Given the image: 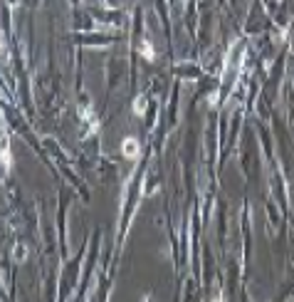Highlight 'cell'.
<instances>
[{
  "instance_id": "cell-1",
  "label": "cell",
  "mask_w": 294,
  "mask_h": 302,
  "mask_svg": "<svg viewBox=\"0 0 294 302\" xmlns=\"http://www.w3.org/2000/svg\"><path fill=\"white\" fill-rule=\"evenodd\" d=\"M121 149H124V154L129 158H136V156H139V142H136V139H131V136H129V139H124Z\"/></svg>"
},
{
  "instance_id": "cell-2",
  "label": "cell",
  "mask_w": 294,
  "mask_h": 302,
  "mask_svg": "<svg viewBox=\"0 0 294 302\" xmlns=\"http://www.w3.org/2000/svg\"><path fill=\"white\" fill-rule=\"evenodd\" d=\"M141 55H143L146 59H154V47H151V43H149V40H143V43H141Z\"/></svg>"
}]
</instances>
